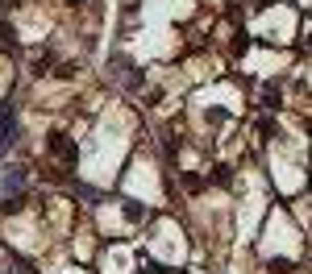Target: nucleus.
Instances as JSON below:
<instances>
[{
	"label": "nucleus",
	"mask_w": 312,
	"mask_h": 274,
	"mask_svg": "<svg viewBox=\"0 0 312 274\" xmlns=\"http://www.w3.org/2000/svg\"><path fill=\"white\" fill-rule=\"evenodd\" d=\"M9 141H17V120L9 108H0V150H9Z\"/></svg>",
	"instance_id": "f257e3e1"
}]
</instances>
